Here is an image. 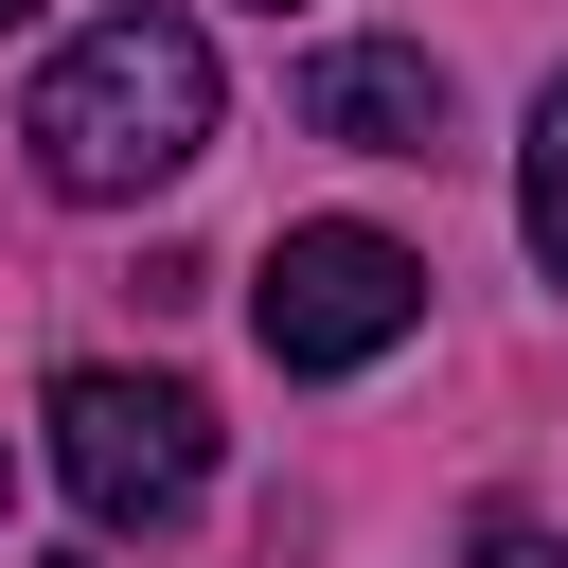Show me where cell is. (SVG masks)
Returning <instances> with one entry per match:
<instances>
[{
  "mask_svg": "<svg viewBox=\"0 0 568 568\" xmlns=\"http://www.w3.org/2000/svg\"><path fill=\"white\" fill-rule=\"evenodd\" d=\"M213 36L195 18H89L53 71H36V106H18V142H36V178L53 195H160V178H195L213 160Z\"/></svg>",
  "mask_w": 568,
  "mask_h": 568,
  "instance_id": "1",
  "label": "cell"
},
{
  "mask_svg": "<svg viewBox=\"0 0 568 568\" xmlns=\"http://www.w3.org/2000/svg\"><path fill=\"white\" fill-rule=\"evenodd\" d=\"M408 320H426V248H390V231H355V213H320V231H284V248L248 266V337H266L284 373H373Z\"/></svg>",
  "mask_w": 568,
  "mask_h": 568,
  "instance_id": "2",
  "label": "cell"
},
{
  "mask_svg": "<svg viewBox=\"0 0 568 568\" xmlns=\"http://www.w3.org/2000/svg\"><path fill=\"white\" fill-rule=\"evenodd\" d=\"M53 479H71L106 532H160V515H195V479H213V408H195L178 373H53Z\"/></svg>",
  "mask_w": 568,
  "mask_h": 568,
  "instance_id": "3",
  "label": "cell"
},
{
  "mask_svg": "<svg viewBox=\"0 0 568 568\" xmlns=\"http://www.w3.org/2000/svg\"><path fill=\"white\" fill-rule=\"evenodd\" d=\"M302 124L355 142V160H426V142H444V53H408V36H337V53H302Z\"/></svg>",
  "mask_w": 568,
  "mask_h": 568,
  "instance_id": "4",
  "label": "cell"
},
{
  "mask_svg": "<svg viewBox=\"0 0 568 568\" xmlns=\"http://www.w3.org/2000/svg\"><path fill=\"white\" fill-rule=\"evenodd\" d=\"M515 231H532V266L568 284V89L532 106V142H515Z\"/></svg>",
  "mask_w": 568,
  "mask_h": 568,
  "instance_id": "5",
  "label": "cell"
},
{
  "mask_svg": "<svg viewBox=\"0 0 568 568\" xmlns=\"http://www.w3.org/2000/svg\"><path fill=\"white\" fill-rule=\"evenodd\" d=\"M479 568H550V532L532 515H479Z\"/></svg>",
  "mask_w": 568,
  "mask_h": 568,
  "instance_id": "6",
  "label": "cell"
},
{
  "mask_svg": "<svg viewBox=\"0 0 568 568\" xmlns=\"http://www.w3.org/2000/svg\"><path fill=\"white\" fill-rule=\"evenodd\" d=\"M18 18H36V0H0V36H18Z\"/></svg>",
  "mask_w": 568,
  "mask_h": 568,
  "instance_id": "7",
  "label": "cell"
}]
</instances>
